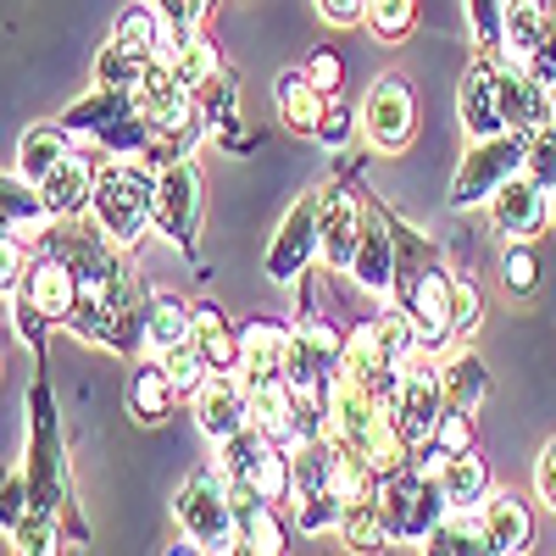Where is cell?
Listing matches in <instances>:
<instances>
[{
    "label": "cell",
    "mask_w": 556,
    "mask_h": 556,
    "mask_svg": "<svg viewBox=\"0 0 556 556\" xmlns=\"http://www.w3.org/2000/svg\"><path fill=\"white\" fill-rule=\"evenodd\" d=\"M28 445H23V479H28V501L45 506L73 545H89V523L78 506V484H73V456H67V429H62V406L45 374V356H34V379H28Z\"/></svg>",
    "instance_id": "cell-1"
},
{
    "label": "cell",
    "mask_w": 556,
    "mask_h": 556,
    "mask_svg": "<svg viewBox=\"0 0 556 556\" xmlns=\"http://www.w3.org/2000/svg\"><path fill=\"white\" fill-rule=\"evenodd\" d=\"M146 306H151V290L139 285L134 262L123 256L96 290H78V306H73L67 329H73L84 345L139 362V356H146Z\"/></svg>",
    "instance_id": "cell-2"
},
{
    "label": "cell",
    "mask_w": 556,
    "mask_h": 556,
    "mask_svg": "<svg viewBox=\"0 0 556 556\" xmlns=\"http://www.w3.org/2000/svg\"><path fill=\"white\" fill-rule=\"evenodd\" d=\"M151 212H156V173L134 156H101L89 223H96L123 256H134L151 235Z\"/></svg>",
    "instance_id": "cell-3"
},
{
    "label": "cell",
    "mask_w": 556,
    "mask_h": 556,
    "mask_svg": "<svg viewBox=\"0 0 556 556\" xmlns=\"http://www.w3.org/2000/svg\"><path fill=\"white\" fill-rule=\"evenodd\" d=\"M56 123L78 139V146H96L101 156H134V162H146L151 139H156V128L139 112V101L123 96V89H89V96H78Z\"/></svg>",
    "instance_id": "cell-4"
},
{
    "label": "cell",
    "mask_w": 556,
    "mask_h": 556,
    "mask_svg": "<svg viewBox=\"0 0 556 556\" xmlns=\"http://www.w3.org/2000/svg\"><path fill=\"white\" fill-rule=\"evenodd\" d=\"M173 518H178L184 540L206 545L212 556H228L240 545V518H235V501H228L217 462H201V468L184 473V484L173 490Z\"/></svg>",
    "instance_id": "cell-5"
},
{
    "label": "cell",
    "mask_w": 556,
    "mask_h": 556,
    "mask_svg": "<svg viewBox=\"0 0 556 556\" xmlns=\"http://www.w3.org/2000/svg\"><path fill=\"white\" fill-rule=\"evenodd\" d=\"M379 501H384V518H390V540L395 545H424L451 518V506L440 495V479H424L412 462H406V468L379 473Z\"/></svg>",
    "instance_id": "cell-6"
},
{
    "label": "cell",
    "mask_w": 556,
    "mask_h": 556,
    "mask_svg": "<svg viewBox=\"0 0 556 556\" xmlns=\"http://www.w3.org/2000/svg\"><path fill=\"white\" fill-rule=\"evenodd\" d=\"M529 139L534 134H495V139H473L468 156L456 167V184H451V206L456 212H473L484 206L501 184H513L523 167H529Z\"/></svg>",
    "instance_id": "cell-7"
},
{
    "label": "cell",
    "mask_w": 556,
    "mask_h": 556,
    "mask_svg": "<svg viewBox=\"0 0 556 556\" xmlns=\"http://www.w3.org/2000/svg\"><path fill=\"white\" fill-rule=\"evenodd\" d=\"M151 235H162L178 256L201 262V167L178 162L156 173V212H151Z\"/></svg>",
    "instance_id": "cell-8"
},
{
    "label": "cell",
    "mask_w": 556,
    "mask_h": 556,
    "mask_svg": "<svg viewBox=\"0 0 556 556\" xmlns=\"http://www.w3.org/2000/svg\"><path fill=\"white\" fill-rule=\"evenodd\" d=\"M356 117H362V139H367V146L395 156V151H406L412 139H417V89L401 73H384L362 96Z\"/></svg>",
    "instance_id": "cell-9"
},
{
    "label": "cell",
    "mask_w": 556,
    "mask_h": 556,
    "mask_svg": "<svg viewBox=\"0 0 556 556\" xmlns=\"http://www.w3.org/2000/svg\"><path fill=\"white\" fill-rule=\"evenodd\" d=\"M317 228H323V251L317 262L329 273H351V256L362 245V228H367V195L356 190L351 178H329L317 184Z\"/></svg>",
    "instance_id": "cell-10"
},
{
    "label": "cell",
    "mask_w": 556,
    "mask_h": 556,
    "mask_svg": "<svg viewBox=\"0 0 556 556\" xmlns=\"http://www.w3.org/2000/svg\"><path fill=\"white\" fill-rule=\"evenodd\" d=\"M317 206H323L317 190H306V195L285 212V223H278V235H273V245H267V256H262L267 285H295V278L312 273V262H317V251H323Z\"/></svg>",
    "instance_id": "cell-11"
},
{
    "label": "cell",
    "mask_w": 556,
    "mask_h": 556,
    "mask_svg": "<svg viewBox=\"0 0 556 556\" xmlns=\"http://www.w3.org/2000/svg\"><path fill=\"white\" fill-rule=\"evenodd\" d=\"M484 223H490V235L506 240V245H534L545 228H551V195H545V184H534L529 173H518L513 184H501V190L484 201Z\"/></svg>",
    "instance_id": "cell-12"
},
{
    "label": "cell",
    "mask_w": 556,
    "mask_h": 556,
    "mask_svg": "<svg viewBox=\"0 0 556 556\" xmlns=\"http://www.w3.org/2000/svg\"><path fill=\"white\" fill-rule=\"evenodd\" d=\"M445 384H440V367H429V356H417L401 384H395V401H390V417L406 445H429L434 440V424L445 417Z\"/></svg>",
    "instance_id": "cell-13"
},
{
    "label": "cell",
    "mask_w": 556,
    "mask_h": 556,
    "mask_svg": "<svg viewBox=\"0 0 556 556\" xmlns=\"http://www.w3.org/2000/svg\"><path fill=\"white\" fill-rule=\"evenodd\" d=\"M190 412H195V429H201L212 445L235 440L240 429H251L245 379H240V374H206V384L190 395Z\"/></svg>",
    "instance_id": "cell-14"
},
{
    "label": "cell",
    "mask_w": 556,
    "mask_h": 556,
    "mask_svg": "<svg viewBox=\"0 0 556 556\" xmlns=\"http://www.w3.org/2000/svg\"><path fill=\"white\" fill-rule=\"evenodd\" d=\"M17 295H23L45 323H51V329H67V323H73V306H78V273H73L56 251H34V262H28V273H23Z\"/></svg>",
    "instance_id": "cell-15"
},
{
    "label": "cell",
    "mask_w": 556,
    "mask_h": 556,
    "mask_svg": "<svg viewBox=\"0 0 556 556\" xmlns=\"http://www.w3.org/2000/svg\"><path fill=\"white\" fill-rule=\"evenodd\" d=\"M495 101H501L506 134H540V128H551V89L529 67H518V62H495Z\"/></svg>",
    "instance_id": "cell-16"
},
{
    "label": "cell",
    "mask_w": 556,
    "mask_h": 556,
    "mask_svg": "<svg viewBox=\"0 0 556 556\" xmlns=\"http://www.w3.org/2000/svg\"><path fill=\"white\" fill-rule=\"evenodd\" d=\"M351 278L367 295H384V301L395 290V235H390V217L374 195H367V228H362V245L351 256Z\"/></svg>",
    "instance_id": "cell-17"
},
{
    "label": "cell",
    "mask_w": 556,
    "mask_h": 556,
    "mask_svg": "<svg viewBox=\"0 0 556 556\" xmlns=\"http://www.w3.org/2000/svg\"><path fill=\"white\" fill-rule=\"evenodd\" d=\"M96 156L89 151H73L51 178L39 184V201H45V212H51V223H78V217H89V206H96Z\"/></svg>",
    "instance_id": "cell-18"
},
{
    "label": "cell",
    "mask_w": 556,
    "mask_h": 556,
    "mask_svg": "<svg viewBox=\"0 0 556 556\" xmlns=\"http://www.w3.org/2000/svg\"><path fill=\"white\" fill-rule=\"evenodd\" d=\"M285 356H290V323H278V317L240 323V379L245 384L285 379Z\"/></svg>",
    "instance_id": "cell-19"
},
{
    "label": "cell",
    "mask_w": 556,
    "mask_h": 556,
    "mask_svg": "<svg viewBox=\"0 0 556 556\" xmlns=\"http://www.w3.org/2000/svg\"><path fill=\"white\" fill-rule=\"evenodd\" d=\"M479 529L501 556H529L534 551V506L523 501V490H495L479 506Z\"/></svg>",
    "instance_id": "cell-20"
},
{
    "label": "cell",
    "mask_w": 556,
    "mask_h": 556,
    "mask_svg": "<svg viewBox=\"0 0 556 556\" xmlns=\"http://www.w3.org/2000/svg\"><path fill=\"white\" fill-rule=\"evenodd\" d=\"M190 345L212 374H240V323H228V312L212 295L190 301Z\"/></svg>",
    "instance_id": "cell-21"
},
{
    "label": "cell",
    "mask_w": 556,
    "mask_h": 556,
    "mask_svg": "<svg viewBox=\"0 0 556 556\" xmlns=\"http://www.w3.org/2000/svg\"><path fill=\"white\" fill-rule=\"evenodd\" d=\"M456 117H462V128H468V139L506 134L501 101H495V62H479L473 56V67L462 73V84H456Z\"/></svg>",
    "instance_id": "cell-22"
},
{
    "label": "cell",
    "mask_w": 556,
    "mask_h": 556,
    "mask_svg": "<svg viewBox=\"0 0 556 556\" xmlns=\"http://www.w3.org/2000/svg\"><path fill=\"white\" fill-rule=\"evenodd\" d=\"M0 223L12 228V235L23 240V245H45L51 240V212H45V201H39V190L23 178V173H0Z\"/></svg>",
    "instance_id": "cell-23"
},
{
    "label": "cell",
    "mask_w": 556,
    "mask_h": 556,
    "mask_svg": "<svg viewBox=\"0 0 556 556\" xmlns=\"http://www.w3.org/2000/svg\"><path fill=\"white\" fill-rule=\"evenodd\" d=\"M440 495H445V506H451V518H479V506L495 495V479H490L484 451L451 456L445 468H440Z\"/></svg>",
    "instance_id": "cell-24"
},
{
    "label": "cell",
    "mask_w": 556,
    "mask_h": 556,
    "mask_svg": "<svg viewBox=\"0 0 556 556\" xmlns=\"http://www.w3.org/2000/svg\"><path fill=\"white\" fill-rule=\"evenodd\" d=\"M245 395H251V429H262L273 445H295L301 440V406H295V390L285 379L245 384Z\"/></svg>",
    "instance_id": "cell-25"
},
{
    "label": "cell",
    "mask_w": 556,
    "mask_h": 556,
    "mask_svg": "<svg viewBox=\"0 0 556 556\" xmlns=\"http://www.w3.org/2000/svg\"><path fill=\"white\" fill-rule=\"evenodd\" d=\"M173 406H178V390L167 384L162 362L156 356H139L134 374H128V412H134V424L139 429H162L167 417H173Z\"/></svg>",
    "instance_id": "cell-26"
},
{
    "label": "cell",
    "mask_w": 556,
    "mask_h": 556,
    "mask_svg": "<svg viewBox=\"0 0 556 556\" xmlns=\"http://www.w3.org/2000/svg\"><path fill=\"white\" fill-rule=\"evenodd\" d=\"M73 151H78V139H73L62 123H34V128H23V139H17V173L39 190V184L51 178Z\"/></svg>",
    "instance_id": "cell-27"
},
{
    "label": "cell",
    "mask_w": 556,
    "mask_h": 556,
    "mask_svg": "<svg viewBox=\"0 0 556 556\" xmlns=\"http://www.w3.org/2000/svg\"><path fill=\"white\" fill-rule=\"evenodd\" d=\"M440 384H445V401L462 406V412H479V406L490 401V390H495L484 356L468 351V345H451V351L440 356Z\"/></svg>",
    "instance_id": "cell-28"
},
{
    "label": "cell",
    "mask_w": 556,
    "mask_h": 556,
    "mask_svg": "<svg viewBox=\"0 0 556 556\" xmlns=\"http://www.w3.org/2000/svg\"><path fill=\"white\" fill-rule=\"evenodd\" d=\"M340 545L345 551H356V556H379L384 545H395L390 540V518H384V501H379V490L374 495H362V501H351L345 513H340Z\"/></svg>",
    "instance_id": "cell-29"
},
{
    "label": "cell",
    "mask_w": 556,
    "mask_h": 556,
    "mask_svg": "<svg viewBox=\"0 0 556 556\" xmlns=\"http://www.w3.org/2000/svg\"><path fill=\"white\" fill-rule=\"evenodd\" d=\"M545 28H551V7H545V0H506V51H501V62L529 67L540 56Z\"/></svg>",
    "instance_id": "cell-30"
},
{
    "label": "cell",
    "mask_w": 556,
    "mask_h": 556,
    "mask_svg": "<svg viewBox=\"0 0 556 556\" xmlns=\"http://www.w3.org/2000/svg\"><path fill=\"white\" fill-rule=\"evenodd\" d=\"M273 101H278V117H285V128H290V134H317L323 106H329V96H317V89L306 84V73H301V67L278 73Z\"/></svg>",
    "instance_id": "cell-31"
},
{
    "label": "cell",
    "mask_w": 556,
    "mask_h": 556,
    "mask_svg": "<svg viewBox=\"0 0 556 556\" xmlns=\"http://www.w3.org/2000/svg\"><path fill=\"white\" fill-rule=\"evenodd\" d=\"M190 340V301L173 295V290H151L146 306V356H162L173 345Z\"/></svg>",
    "instance_id": "cell-32"
},
{
    "label": "cell",
    "mask_w": 556,
    "mask_h": 556,
    "mask_svg": "<svg viewBox=\"0 0 556 556\" xmlns=\"http://www.w3.org/2000/svg\"><path fill=\"white\" fill-rule=\"evenodd\" d=\"M151 7L162 12V28H167L156 62H173L195 34H206V23H212V12H217V0H151Z\"/></svg>",
    "instance_id": "cell-33"
},
{
    "label": "cell",
    "mask_w": 556,
    "mask_h": 556,
    "mask_svg": "<svg viewBox=\"0 0 556 556\" xmlns=\"http://www.w3.org/2000/svg\"><path fill=\"white\" fill-rule=\"evenodd\" d=\"M290 518H285V506H267L256 501L251 513H240V551L245 556H290Z\"/></svg>",
    "instance_id": "cell-34"
},
{
    "label": "cell",
    "mask_w": 556,
    "mask_h": 556,
    "mask_svg": "<svg viewBox=\"0 0 556 556\" xmlns=\"http://www.w3.org/2000/svg\"><path fill=\"white\" fill-rule=\"evenodd\" d=\"M162 12L151 7V0H134V7H123L117 12V23H112V39L123 45L128 56H139V62H156V51H162Z\"/></svg>",
    "instance_id": "cell-35"
},
{
    "label": "cell",
    "mask_w": 556,
    "mask_h": 556,
    "mask_svg": "<svg viewBox=\"0 0 556 556\" xmlns=\"http://www.w3.org/2000/svg\"><path fill=\"white\" fill-rule=\"evenodd\" d=\"M7 540H12V556H67V545H73L67 529L45 513V506H28L23 523H17Z\"/></svg>",
    "instance_id": "cell-36"
},
{
    "label": "cell",
    "mask_w": 556,
    "mask_h": 556,
    "mask_svg": "<svg viewBox=\"0 0 556 556\" xmlns=\"http://www.w3.org/2000/svg\"><path fill=\"white\" fill-rule=\"evenodd\" d=\"M417 556H501V551L484 540L479 518H445L424 545H417Z\"/></svg>",
    "instance_id": "cell-37"
},
{
    "label": "cell",
    "mask_w": 556,
    "mask_h": 556,
    "mask_svg": "<svg viewBox=\"0 0 556 556\" xmlns=\"http://www.w3.org/2000/svg\"><path fill=\"white\" fill-rule=\"evenodd\" d=\"M251 490H256V501H267V506H290L295 501V468H290V451L285 445H267L262 451V462H256V473L245 479Z\"/></svg>",
    "instance_id": "cell-38"
},
{
    "label": "cell",
    "mask_w": 556,
    "mask_h": 556,
    "mask_svg": "<svg viewBox=\"0 0 556 556\" xmlns=\"http://www.w3.org/2000/svg\"><path fill=\"white\" fill-rule=\"evenodd\" d=\"M167 67L178 73V84L190 89V96H201V89L223 73V51H217V39H212V34H195V39L184 45V51H178Z\"/></svg>",
    "instance_id": "cell-39"
},
{
    "label": "cell",
    "mask_w": 556,
    "mask_h": 556,
    "mask_svg": "<svg viewBox=\"0 0 556 556\" xmlns=\"http://www.w3.org/2000/svg\"><path fill=\"white\" fill-rule=\"evenodd\" d=\"M267 445H273V440H267L262 429H240L235 440L212 445V451H217L212 462H217V473H223L228 484H245V479L256 473V462H262V451H267Z\"/></svg>",
    "instance_id": "cell-40"
},
{
    "label": "cell",
    "mask_w": 556,
    "mask_h": 556,
    "mask_svg": "<svg viewBox=\"0 0 556 556\" xmlns=\"http://www.w3.org/2000/svg\"><path fill=\"white\" fill-rule=\"evenodd\" d=\"M468 7V34L479 45V62H501L506 51V0H462Z\"/></svg>",
    "instance_id": "cell-41"
},
{
    "label": "cell",
    "mask_w": 556,
    "mask_h": 556,
    "mask_svg": "<svg viewBox=\"0 0 556 556\" xmlns=\"http://www.w3.org/2000/svg\"><path fill=\"white\" fill-rule=\"evenodd\" d=\"M374 490H379V473L367 468L362 456H345V451H334V462H329V495H334L340 506H351V501L374 495Z\"/></svg>",
    "instance_id": "cell-42"
},
{
    "label": "cell",
    "mask_w": 556,
    "mask_h": 556,
    "mask_svg": "<svg viewBox=\"0 0 556 556\" xmlns=\"http://www.w3.org/2000/svg\"><path fill=\"white\" fill-rule=\"evenodd\" d=\"M162 362V374H167V384L178 390V401H190L201 384H206V374H212V367L201 362V351L190 345V340H184V345H173V351H162L156 356Z\"/></svg>",
    "instance_id": "cell-43"
},
{
    "label": "cell",
    "mask_w": 556,
    "mask_h": 556,
    "mask_svg": "<svg viewBox=\"0 0 556 556\" xmlns=\"http://www.w3.org/2000/svg\"><path fill=\"white\" fill-rule=\"evenodd\" d=\"M367 28H374V39L384 45H401L412 28H417V0H367Z\"/></svg>",
    "instance_id": "cell-44"
},
{
    "label": "cell",
    "mask_w": 556,
    "mask_h": 556,
    "mask_svg": "<svg viewBox=\"0 0 556 556\" xmlns=\"http://www.w3.org/2000/svg\"><path fill=\"white\" fill-rule=\"evenodd\" d=\"M301 73H306V84L317 89V96H345V56L334 51V45H312L306 51V62H301Z\"/></svg>",
    "instance_id": "cell-45"
},
{
    "label": "cell",
    "mask_w": 556,
    "mask_h": 556,
    "mask_svg": "<svg viewBox=\"0 0 556 556\" xmlns=\"http://www.w3.org/2000/svg\"><path fill=\"white\" fill-rule=\"evenodd\" d=\"M139 73H146V62L128 56L117 39L96 56V89H123V96H134V89H139Z\"/></svg>",
    "instance_id": "cell-46"
},
{
    "label": "cell",
    "mask_w": 556,
    "mask_h": 556,
    "mask_svg": "<svg viewBox=\"0 0 556 556\" xmlns=\"http://www.w3.org/2000/svg\"><path fill=\"white\" fill-rule=\"evenodd\" d=\"M429 445H440L445 456H468V451H479V424H473V412L445 406V417L434 424V440H429Z\"/></svg>",
    "instance_id": "cell-47"
},
{
    "label": "cell",
    "mask_w": 556,
    "mask_h": 556,
    "mask_svg": "<svg viewBox=\"0 0 556 556\" xmlns=\"http://www.w3.org/2000/svg\"><path fill=\"white\" fill-rule=\"evenodd\" d=\"M501 285H506V295H534L540 290V251L534 245H506Z\"/></svg>",
    "instance_id": "cell-48"
},
{
    "label": "cell",
    "mask_w": 556,
    "mask_h": 556,
    "mask_svg": "<svg viewBox=\"0 0 556 556\" xmlns=\"http://www.w3.org/2000/svg\"><path fill=\"white\" fill-rule=\"evenodd\" d=\"M356 134H362V117H356V106L334 96L329 106H323V123H317V134H312V139H317V146H329V151H345Z\"/></svg>",
    "instance_id": "cell-49"
},
{
    "label": "cell",
    "mask_w": 556,
    "mask_h": 556,
    "mask_svg": "<svg viewBox=\"0 0 556 556\" xmlns=\"http://www.w3.org/2000/svg\"><path fill=\"white\" fill-rule=\"evenodd\" d=\"M34 262V245H23L7 223H0V301H12L17 285H23V273Z\"/></svg>",
    "instance_id": "cell-50"
},
{
    "label": "cell",
    "mask_w": 556,
    "mask_h": 556,
    "mask_svg": "<svg viewBox=\"0 0 556 556\" xmlns=\"http://www.w3.org/2000/svg\"><path fill=\"white\" fill-rule=\"evenodd\" d=\"M290 513H295V529H301V534H334L345 506H340L329 490H323V495H306V501H295Z\"/></svg>",
    "instance_id": "cell-51"
},
{
    "label": "cell",
    "mask_w": 556,
    "mask_h": 556,
    "mask_svg": "<svg viewBox=\"0 0 556 556\" xmlns=\"http://www.w3.org/2000/svg\"><path fill=\"white\" fill-rule=\"evenodd\" d=\"M28 479H23V468H7L0 473V534H12L17 523H23V513H28Z\"/></svg>",
    "instance_id": "cell-52"
},
{
    "label": "cell",
    "mask_w": 556,
    "mask_h": 556,
    "mask_svg": "<svg viewBox=\"0 0 556 556\" xmlns=\"http://www.w3.org/2000/svg\"><path fill=\"white\" fill-rule=\"evenodd\" d=\"M479 323H484V295H479L473 278H462V273H456V345H462V340H473V334H479Z\"/></svg>",
    "instance_id": "cell-53"
},
{
    "label": "cell",
    "mask_w": 556,
    "mask_h": 556,
    "mask_svg": "<svg viewBox=\"0 0 556 556\" xmlns=\"http://www.w3.org/2000/svg\"><path fill=\"white\" fill-rule=\"evenodd\" d=\"M7 306H12V329H17V340H23L34 356H45V340H51V323H45V317H39V312H34L23 295H12Z\"/></svg>",
    "instance_id": "cell-54"
},
{
    "label": "cell",
    "mask_w": 556,
    "mask_h": 556,
    "mask_svg": "<svg viewBox=\"0 0 556 556\" xmlns=\"http://www.w3.org/2000/svg\"><path fill=\"white\" fill-rule=\"evenodd\" d=\"M523 173H529L534 184H545V190L556 184V123L529 139V167H523Z\"/></svg>",
    "instance_id": "cell-55"
},
{
    "label": "cell",
    "mask_w": 556,
    "mask_h": 556,
    "mask_svg": "<svg viewBox=\"0 0 556 556\" xmlns=\"http://www.w3.org/2000/svg\"><path fill=\"white\" fill-rule=\"evenodd\" d=\"M534 495H540V506H551V513H556V434L545 440V451L534 462Z\"/></svg>",
    "instance_id": "cell-56"
},
{
    "label": "cell",
    "mask_w": 556,
    "mask_h": 556,
    "mask_svg": "<svg viewBox=\"0 0 556 556\" xmlns=\"http://www.w3.org/2000/svg\"><path fill=\"white\" fill-rule=\"evenodd\" d=\"M317 12H323V23L351 28V23H362V17H367V0H317Z\"/></svg>",
    "instance_id": "cell-57"
},
{
    "label": "cell",
    "mask_w": 556,
    "mask_h": 556,
    "mask_svg": "<svg viewBox=\"0 0 556 556\" xmlns=\"http://www.w3.org/2000/svg\"><path fill=\"white\" fill-rule=\"evenodd\" d=\"M529 73L551 89V78H556V12H551V28H545V39H540V56L529 62Z\"/></svg>",
    "instance_id": "cell-58"
},
{
    "label": "cell",
    "mask_w": 556,
    "mask_h": 556,
    "mask_svg": "<svg viewBox=\"0 0 556 556\" xmlns=\"http://www.w3.org/2000/svg\"><path fill=\"white\" fill-rule=\"evenodd\" d=\"M162 556H212V551H206V545H195V540H173Z\"/></svg>",
    "instance_id": "cell-59"
},
{
    "label": "cell",
    "mask_w": 556,
    "mask_h": 556,
    "mask_svg": "<svg viewBox=\"0 0 556 556\" xmlns=\"http://www.w3.org/2000/svg\"><path fill=\"white\" fill-rule=\"evenodd\" d=\"M545 195H551V223H556V184H551V190H545Z\"/></svg>",
    "instance_id": "cell-60"
},
{
    "label": "cell",
    "mask_w": 556,
    "mask_h": 556,
    "mask_svg": "<svg viewBox=\"0 0 556 556\" xmlns=\"http://www.w3.org/2000/svg\"><path fill=\"white\" fill-rule=\"evenodd\" d=\"M551 123H556V78H551Z\"/></svg>",
    "instance_id": "cell-61"
},
{
    "label": "cell",
    "mask_w": 556,
    "mask_h": 556,
    "mask_svg": "<svg viewBox=\"0 0 556 556\" xmlns=\"http://www.w3.org/2000/svg\"><path fill=\"white\" fill-rule=\"evenodd\" d=\"M228 556H245V551H240V545H235V551H228Z\"/></svg>",
    "instance_id": "cell-62"
}]
</instances>
